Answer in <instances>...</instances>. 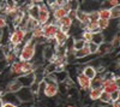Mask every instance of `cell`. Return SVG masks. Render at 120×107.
I'll list each match as a JSON object with an SVG mask.
<instances>
[{
    "mask_svg": "<svg viewBox=\"0 0 120 107\" xmlns=\"http://www.w3.org/2000/svg\"><path fill=\"white\" fill-rule=\"evenodd\" d=\"M67 6L70 8V11H78L79 7H81V3L77 1V0H73V1H66Z\"/></svg>",
    "mask_w": 120,
    "mask_h": 107,
    "instance_id": "4dcf8cb0",
    "label": "cell"
},
{
    "mask_svg": "<svg viewBox=\"0 0 120 107\" xmlns=\"http://www.w3.org/2000/svg\"><path fill=\"white\" fill-rule=\"evenodd\" d=\"M88 18H89V22H97L98 21L97 10H93V11L88 12Z\"/></svg>",
    "mask_w": 120,
    "mask_h": 107,
    "instance_id": "d6a6232c",
    "label": "cell"
},
{
    "mask_svg": "<svg viewBox=\"0 0 120 107\" xmlns=\"http://www.w3.org/2000/svg\"><path fill=\"white\" fill-rule=\"evenodd\" d=\"M43 82H45V88H43L42 94L46 96V98H54V96H56L58 93H59L58 82L49 81V80H46V78H43Z\"/></svg>",
    "mask_w": 120,
    "mask_h": 107,
    "instance_id": "3957f363",
    "label": "cell"
},
{
    "mask_svg": "<svg viewBox=\"0 0 120 107\" xmlns=\"http://www.w3.org/2000/svg\"><path fill=\"white\" fill-rule=\"evenodd\" d=\"M109 43H111V46L113 47V50H115V48L119 47L120 45V35L119 34H114L111 38V41H109Z\"/></svg>",
    "mask_w": 120,
    "mask_h": 107,
    "instance_id": "f546056e",
    "label": "cell"
},
{
    "mask_svg": "<svg viewBox=\"0 0 120 107\" xmlns=\"http://www.w3.org/2000/svg\"><path fill=\"white\" fill-rule=\"evenodd\" d=\"M91 37H93V34L89 33V31H83V33H82V36H81V38L84 41L85 45H88V43L91 42Z\"/></svg>",
    "mask_w": 120,
    "mask_h": 107,
    "instance_id": "836d02e7",
    "label": "cell"
},
{
    "mask_svg": "<svg viewBox=\"0 0 120 107\" xmlns=\"http://www.w3.org/2000/svg\"><path fill=\"white\" fill-rule=\"evenodd\" d=\"M83 31H89V33H91V34L100 31V30H98V24H97V22H89L86 25L83 27Z\"/></svg>",
    "mask_w": 120,
    "mask_h": 107,
    "instance_id": "7402d4cb",
    "label": "cell"
},
{
    "mask_svg": "<svg viewBox=\"0 0 120 107\" xmlns=\"http://www.w3.org/2000/svg\"><path fill=\"white\" fill-rule=\"evenodd\" d=\"M101 88H102V92H105V93H107V94L111 95L112 93L119 90V84H116V83L113 81V78H109V80H105V81H103Z\"/></svg>",
    "mask_w": 120,
    "mask_h": 107,
    "instance_id": "ba28073f",
    "label": "cell"
},
{
    "mask_svg": "<svg viewBox=\"0 0 120 107\" xmlns=\"http://www.w3.org/2000/svg\"><path fill=\"white\" fill-rule=\"evenodd\" d=\"M26 36H28V33L25 30H23V29H21V28L12 29L11 33H10L8 43L12 48L17 47V46H22V43L28 38Z\"/></svg>",
    "mask_w": 120,
    "mask_h": 107,
    "instance_id": "7a4b0ae2",
    "label": "cell"
},
{
    "mask_svg": "<svg viewBox=\"0 0 120 107\" xmlns=\"http://www.w3.org/2000/svg\"><path fill=\"white\" fill-rule=\"evenodd\" d=\"M36 48L37 46L35 41L29 36L24 41V45L21 48V52H19V55H18L19 61H31L36 57V52H37Z\"/></svg>",
    "mask_w": 120,
    "mask_h": 107,
    "instance_id": "6da1fadb",
    "label": "cell"
},
{
    "mask_svg": "<svg viewBox=\"0 0 120 107\" xmlns=\"http://www.w3.org/2000/svg\"><path fill=\"white\" fill-rule=\"evenodd\" d=\"M67 17L75 23L76 22V17H77V11H68L67 12Z\"/></svg>",
    "mask_w": 120,
    "mask_h": 107,
    "instance_id": "8d00e7d4",
    "label": "cell"
},
{
    "mask_svg": "<svg viewBox=\"0 0 120 107\" xmlns=\"http://www.w3.org/2000/svg\"><path fill=\"white\" fill-rule=\"evenodd\" d=\"M31 107H33V106H31Z\"/></svg>",
    "mask_w": 120,
    "mask_h": 107,
    "instance_id": "7bdbcfd3",
    "label": "cell"
},
{
    "mask_svg": "<svg viewBox=\"0 0 120 107\" xmlns=\"http://www.w3.org/2000/svg\"><path fill=\"white\" fill-rule=\"evenodd\" d=\"M3 107H18L17 105H13V103H10V102H4Z\"/></svg>",
    "mask_w": 120,
    "mask_h": 107,
    "instance_id": "f35d334b",
    "label": "cell"
},
{
    "mask_svg": "<svg viewBox=\"0 0 120 107\" xmlns=\"http://www.w3.org/2000/svg\"><path fill=\"white\" fill-rule=\"evenodd\" d=\"M111 107H120V102H119V101L112 102V103H111Z\"/></svg>",
    "mask_w": 120,
    "mask_h": 107,
    "instance_id": "ab89813d",
    "label": "cell"
},
{
    "mask_svg": "<svg viewBox=\"0 0 120 107\" xmlns=\"http://www.w3.org/2000/svg\"><path fill=\"white\" fill-rule=\"evenodd\" d=\"M42 27V30H43V37L46 38L47 41H51L54 38L56 31L59 30V27L55 22H48L47 24L45 25H41Z\"/></svg>",
    "mask_w": 120,
    "mask_h": 107,
    "instance_id": "277c9868",
    "label": "cell"
},
{
    "mask_svg": "<svg viewBox=\"0 0 120 107\" xmlns=\"http://www.w3.org/2000/svg\"><path fill=\"white\" fill-rule=\"evenodd\" d=\"M10 76L12 78H18V77L23 76V71H22V61H15L11 66H10Z\"/></svg>",
    "mask_w": 120,
    "mask_h": 107,
    "instance_id": "9c48e42d",
    "label": "cell"
},
{
    "mask_svg": "<svg viewBox=\"0 0 120 107\" xmlns=\"http://www.w3.org/2000/svg\"><path fill=\"white\" fill-rule=\"evenodd\" d=\"M0 75H1V70H0Z\"/></svg>",
    "mask_w": 120,
    "mask_h": 107,
    "instance_id": "b9f144b4",
    "label": "cell"
},
{
    "mask_svg": "<svg viewBox=\"0 0 120 107\" xmlns=\"http://www.w3.org/2000/svg\"><path fill=\"white\" fill-rule=\"evenodd\" d=\"M76 21L81 24L82 27L86 25L89 23V18H88V12L82 11V10H78L77 11V17H76Z\"/></svg>",
    "mask_w": 120,
    "mask_h": 107,
    "instance_id": "2e32d148",
    "label": "cell"
},
{
    "mask_svg": "<svg viewBox=\"0 0 120 107\" xmlns=\"http://www.w3.org/2000/svg\"><path fill=\"white\" fill-rule=\"evenodd\" d=\"M51 18V11L48 10L47 5L41 1V4L38 5V17H37V22L40 25H45L49 22Z\"/></svg>",
    "mask_w": 120,
    "mask_h": 107,
    "instance_id": "8992f818",
    "label": "cell"
},
{
    "mask_svg": "<svg viewBox=\"0 0 120 107\" xmlns=\"http://www.w3.org/2000/svg\"><path fill=\"white\" fill-rule=\"evenodd\" d=\"M67 10L64 7V6H61V7H58L55 11H53V18H54V22L56 23L58 21H60L63 17H65V16H67Z\"/></svg>",
    "mask_w": 120,
    "mask_h": 107,
    "instance_id": "ac0fdd59",
    "label": "cell"
},
{
    "mask_svg": "<svg viewBox=\"0 0 120 107\" xmlns=\"http://www.w3.org/2000/svg\"><path fill=\"white\" fill-rule=\"evenodd\" d=\"M3 105H4V100H3L1 96H0V107H3Z\"/></svg>",
    "mask_w": 120,
    "mask_h": 107,
    "instance_id": "60d3db41",
    "label": "cell"
},
{
    "mask_svg": "<svg viewBox=\"0 0 120 107\" xmlns=\"http://www.w3.org/2000/svg\"><path fill=\"white\" fill-rule=\"evenodd\" d=\"M16 96H17V99L19 100L21 103H31V102H34V100L36 98L26 87H23V88L16 94Z\"/></svg>",
    "mask_w": 120,
    "mask_h": 107,
    "instance_id": "5b68a950",
    "label": "cell"
},
{
    "mask_svg": "<svg viewBox=\"0 0 120 107\" xmlns=\"http://www.w3.org/2000/svg\"><path fill=\"white\" fill-rule=\"evenodd\" d=\"M56 24H58V27L59 28H65V29H71V27L73 25V22L67 16H65V17H63L60 21H58L56 22Z\"/></svg>",
    "mask_w": 120,
    "mask_h": 107,
    "instance_id": "ffe728a7",
    "label": "cell"
},
{
    "mask_svg": "<svg viewBox=\"0 0 120 107\" xmlns=\"http://www.w3.org/2000/svg\"><path fill=\"white\" fill-rule=\"evenodd\" d=\"M97 24H98V30L103 33L106 29L111 27V21H108V19H98Z\"/></svg>",
    "mask_w": 120,
    "mask_h": 107,
    "instance_id": "4316f807",
    "label": "cell"
},
{
    "mask_svg": "<svg viewBox=\"0 0 120 107\" xmlns=\"http://www.w3.org/2000/svg\"><path fill=\"white\" fill-rule=\"evenodd\" d=\"M98 101L102 102V103H106V105H111V103H112V101H111V95L107 94V93H105V92H102L101 95H100Z\"/></svg>",
    "mask_w": 120,
    "mask_h": 107,
    "instance_id": "f1b7e54d",
    "label": "cell"
},
{
    "mask_svg": "<svg viewBox=\"0 0 120 107\" xmlns=\"http://www.w3.org/2000/svg\"><path fill=\"white\" fill-rule=\"evenodd\" d=\"M84 46H85V43H84V41L82 40L81 37H79V38H73V46H72L73 52L82 50V48H83Z\"/></svg>",
    "mask_w": 120,
    "mask_h": 107,
    "instance_id": "83f0119b",
    "label": "cell"
},
{
    "mask_svg": "<svg viewBox=\"0 0 120 107\" xmlns=\"http://www.w3.org/2000/svg\"><path fill=\"white\" fill-rule=\"evenodd\" d=\"M105 78L103 75H96L94 78L90 81V89H95V88H101L102 83H103Z\"/></svg>",
    "mask_w": 120,
    "mask_h": 107,
    "instance_id": "e0dca14e",
    "label": "cell"
},
{
    "mask_svg": "<svg viewBox=\"0 0 120 107\" xmlns=\"http://www.w3.org/2000/svg\"><path fill=\"white\" fill-rule=\"evenodd\" d=\"M19 81V83L22 84V87H26L29 88L30 84L34 82V73H29V75H24V76H21L17 78Z\"/></svg>",
    "mask_w": 120,
    "mask_h": 107,
    "instance_id": "9a60e30c",
    "label": "cell"
},
{
    "mask_svg": "<svg viewBox=\"0 0 120 107\" xmlns=\"http://www.w3.org/2000/svg\"><path fill=\"white\" fill-rule=\"evenodd\" d=\"M119 96H120V92H119V90L112 93V94H111V101H112V102L119 101Z\"/></svg>",
    "mask_w": 120,
    "mask_h": 107,
    "instance_id": "d590c367",
    "label": "cell"
},
{
    "mask_svg": "<svg viewBox=\"0 0 120 107\" xmlns=\"http://www.w3.org/2000/svg\"><path fill=\"white\" fill-rule=\"evenodd\" d=\"M82 75H84L88 80L91 81L97 73H96V70H95V67H94V66H91V65H85V66H83Z\"/></svg>",
    "mask_w": 120,
    "mask_h": 107,
    "instance_id": "5bb4252c",
    "label": "cell"
},
{
    "mask_svg": "<svg viewBox=\"0 0 120 107\" xmlns=\"http://www.w3.org/2000/svg\"><path fill=\"white\" fill-rule=\"evenodd\" d=\"M89 55H90V53H89V50H88V45H85L82 50L73 52V57L76 59H84V58H88Z\"/></svg>",
    "mask_w": 120,
    "mask_h": 107,
    "instance_id": "d6986e66",
    "label": "cell"
},
{
    "mask_svg": "<svg viewBox=\"0 0 120 107\" xmlns=\"http://www.w3.org/2000/svg\"><path fill=\"white\" fill-rule=\"evenodd\" d=\"M102 93V88H95L89 90V99L91 101H97L100 99V95Z\"/></svg>",
    "mask_w": 120,
    "mask_h": 107,
    "instance_id": "cb8c5ba5",
    "label": "cell"
},
{
    "mask_svg": "<svg viewBox=\"0 0 120 107\" xmlns=\"http://www.w3.org/2000/svg\"><path fill=\"white\" fill-rule=\"evenodd\" d=\"M30 37L33 38V40H37L40 37H43V30H42V27L40 25L37 28H35L34 30L30 33Z\"/></svg>",
    "mask_w": 120,
    "mask_h": 107,
    "instance_id": "484cf974",
    "label": "cell"
},
{
    "mask_svg": "<svg viewBox=\"0 0 120 107\" xmlns=\"http://www.w3.org/2000/svg\"><path fill=\"white\" fill-rule=\"evenodd\" d=\"M68 37H70V35L67 33H64L61 30H58L53 40L55 42V46H65L66 41L68 40Z\"/></svg>",
    "mask_w": 120,
    "mask_h": 107,
    "instance_id": "8fae6325",
    "label": "cell"
},
{
    "mask_svg": "<svg viewBox=\"0 0 120 107\" xmlns=\"http://www.w3.org/2000/svg\"><path fill=\"white\" fill-rule=\"evenodd\" d=\"M114 50H113V47L111 46V43L109 42H107V41H105L103 43H101L98 46V50H97V55L98 57H103V55H108V54H112V52H113Z\"/></svg>",
    "mask_w": 120,
    "mask_h": 107,
    "instance_id": "30bf717a",
    "label": "cell"
},
{
    "mask_svg": "<svg viewBox=\"0 0 120 107\" xmlns=\"http://www.w3.org/2000/svg\"><path fill=\"white\" fill-rule=\"evenodd\" d=\"M7 25H8V24H7L6 18L3 17V16H0V30H1V29H4L5 27H7Z\"/></svg>",
    "mask_w": 120,
    "mask_h": 107,
    "instance_id": "74e56055",
    "label": "cell"
},
{
    "mask_svg": "<svg viewBox=\"0 0 120 107\" xmlns=\"http://www.w3.org/2000/svg\"><path fill=\"white\" fill-rule=\"evenodd\" d=\"M77 83L82 90H84V92L90 90V80H88L84 75H82V73L77 75Z\"/></svg>",
    "mask_w": 120,
    "mask_h": 107,
    "instance_id": "7c38bea8",
    "label": "cell"
},
{
    "mask_svg": "<svg viewBox=\"0 0 120 107\" xmlns=\"http://www.w3.org/2000/svg\"><path fill=\"white\" fill-rule=\"evenodd\" d=\"M91 42L100 46L101 43L105 42V34L102 31H97V33H94L93 34V37H91Z\"/></svg>",
    "mask_w": 120,
    "mask_h": 107,
    "instance_id": "44dd1931",
    "label": "cell"
},
{
    "mask_svg": "<svg viewBox=\"0 0 120 107\" xmlns=\"http://www.w3.org/2000/svg\"><path fill=\"white\" fill-rule=\"evenodd\" d=\"M16 59H17V55H16L12 51L4 55V63H5V65H7V66H11V65L16 61Z\"/></svg>",
    "mask_w": 120,
    "mask_h": 107,
    "instance_id": "603a6c76",
    "label": "cell"
},
{
    "mask_svg": "<svg viewBox=\"0 0 120 107\" xmlns=\"http://www.w3.org/2000/svg\"><path fill=\"white\" fill-rule=\"evenodd\" d=\"M97 13H98V19H108L111 21V12H109L108 8H98L97 10Z\"/></svg>",
    "mask_w": 120,
    "mask_h": 107,
    "instance_id": "d4e9b609",
    "label": "cell"
},
{
    "mask_svg": "<svg viewBox=\"0 0 120 107\" xmlns=\"http://www.w3.org/2000/svg\"><path fill=\"white\" fill-rule=\"evenodd\" d=\"M40 27L37 19H34V18H30V17H26V21L24 23V27H23V30H25L28 34H30L35 28Z\"/></svg>",
    "mask_w": 120,
    "mask_h": 107,
    "instance_id": "4fadbf2b",
    "label": "cell"
},
{
    "mask_svg": "<svg viewBox=\"0 0 120 107\" xmlns=\"http://www.w3.org/2000/svg\"><path fill=\"white\" fill-rule=\"evenodd\" d=\"M88 50H89V53L90 54H96L97 53V50H98V46L93 43V42H90L88 43Z\"/></svg>",
    "mask_w": 120,
    "mask_h": 107,
    "instance_id": "e575fe53",
    "label": "cell"
},
{
    "mask_svg": "<svg viewBox=\"0 0 120 107\" xmlns=\"http://www.w3.org/2000/svg\"><path fill=\"white\" fill-rule=\"evenodd\" d=\"M109 12H111V21L112 19H119V17H120V7L119 6L112 7L109 10Z\"/></svg>",
    "mask_w": 120,
    "mask_h": 107,
    "instance_id": "1f68e13d",
    "label": "cell"
},
{
    "mask_svg": "<svg viewBox=\"0 0 120 107\" xmlns=\"http://www.w3.org/2000/svg\"><path fill=\"white\" fill-rule=\"evenodd\" d=\"M22 88H23L22 84L19 83V81L17 78H12L11 81H8L5 84V92L10 93V94H17Z\"/></svg>",
    "mask_w": 120,
    "mask_h": 107,
    "instance_id": "52a82bcc",
    "label": "cell"
}]
</instances>
